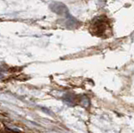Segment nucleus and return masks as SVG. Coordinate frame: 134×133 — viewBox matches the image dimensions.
Returning <instances> with one entry per match:
<instances>
[{
  "instance_id": "obj_1",
  "label": "nucleus",
  "mask_w": 134,
  "mask_h": 133,
  "mask_svg": "<svg viewBox=\"0 0 134 133\" xmlns=\"http://www.w3.org/2000/svg\"><path fill=\"white\" fill-rule=\"evenodd\" d=\"M109 24L107 19H105L102 17L96 18L91 25V31L92 34L97 36H102L108 31Z\"/></svg>"
},
{
  "instance_id": "obj_2",
  "label": "nucleus",
  "mask_w": 134,
  "mask_h": 133,
  "mask_svg": "<svg viewBox=\"0 0 134 133\" xmlns=\"http://www.w3.org/2000/svg\"><path fill=\"white\" fill-rule=\"evenodd\" d=\"M49 8H50V9L54 12V13H55V14H57L59 15L66 16V17L70 16L68 9H67V7L62 3H60V2L53 3H51V4L49 5Z\"/></svg>"
}]
</instances>
